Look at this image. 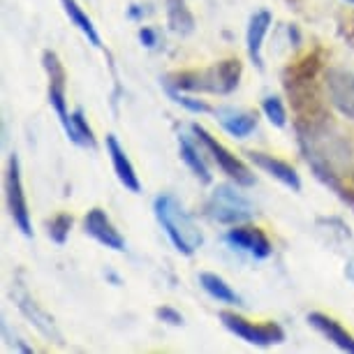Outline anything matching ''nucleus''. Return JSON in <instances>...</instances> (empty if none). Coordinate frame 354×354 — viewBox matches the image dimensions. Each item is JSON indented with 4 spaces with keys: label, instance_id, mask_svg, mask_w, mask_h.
Masks as SVG:
<instances>
[{
    "label": "nucleus",
    "instance_id": "obj_6",
    "mask_svg": "<svg viewBox=\"0 0 354 354\" xmlns=\"http://www.w3.org/2000/svg\"><path fill=\"white\" fill-rule=\"evenodd\" d=\"M220 319H223V324L234 333V336H239L250 345L271 347V345H278L285 340V331L273 322L255 324V322H248V319L241 315H236V313H227V310L220 313Z\"/></svg>",
    "mask_w": 354,
    "mask_h": 354
},
{
    "label": "nucleus",
    "instance_id": "obj_20",
    "mask_svg": "<svg viewBox=\"0 0 354 354\" xmlns=\"http://www.w3.org/2000/svg\"><path fill=\"white\" fill-rule=\"evenodd\" d=\"M167 19H169L171 30L178 35H188L195 30V17L188 10L185 0H167Z\"/></svg>",
    "mask_w": 354,
    "mask_h": 354
},
{
    "label": "nucleus",
    "instance_id": "obj_17",
    "mask_svg": "<svg viewBox=\"0 0 354 354\" xmlns=\"http://www.w3.org/2000/svg\"><path fill=\"white\" fill-rule=\"evenodd\" d=\"M17 299H19V308L24 310V315L28 317V319H32V322H35V326L44 333V336L53 338L56 343H63V340H61V333H58V331H56V326H53V319H51L49 315H46V313H42V310L37 308V304L32 301L28 294L21 292Z\"/></svg>",
    "mask_w": 354,
    "mask_h": 354
},
{
    "label": "nucleus",
    "instance_id": "obj_11",
    "mask_svg": "<svg viewBox=\"0 0 354 354\" xmlns=\"http://www.w3.org/2000/svg\"><path fill=\"white\" fill-rule=\"evenodd\" d=\"M106 153H109L113 171H116L123 188L139 195V192H142V183H139L137 169H135V165H132V160L128 158V153H125V149L118 144V139L113 135H106Z\"/></svg>",
    "mask_w": 354,
    "mask_h": 354
},
{
    "label": "nucleus",
    "instance_id": "obj_16",
    "mask_svg": "<svg viewBox=\"0 0 354 354\" xmlns=\"http://www.w3.org/2000/svg\"><path fill=\"white\" fill-rule=\"evenodd\" d=\"M199 285H202L204 292L216 299L218 304L241 306V297H239V294L232 290V285H227V280L220 278L218 273H202V276H199Z\"/></svg>",
    "mask_w": 354,
    "mask_h": 354
},
{
    "label": "nucleus",
    "instance_id": "obj_9",
    "mask_svg": "<svg viewBox=\"0 0 354 354\" xmlns=\"http://www.w3.org/2000/svg\"><path fill=\"white\" fill-rule=\"evenodd\" d=\"M326 91H329L331 104L354 121V72L331 68L326 72Z\"/></svg>",
    "mask_w": 354,
    "mask_h": 354
},
{
    "label": "nucleus",
    "instance_id": "obj_5",
    "mask_svg": "<svg viewBox=\"0 0 354 354\" xmlns=\"http://www.w3.org/2000/svg\"><path fill=\"white\" fill-rule=\"evenodd\" d=\"M5 197H8V209H10L12 220H15L17 230L21 232L24 236H32L30 211H28V204H26L21 165H19L17 153H12L10 162H8V174H5Z\"/></svg>",
    "mask_w": 354,
    "mask_h": 354
},
{
    "label": "nucleus",
    "instance_id": "obj_10",
    "mask_svg": "<svg viewBox=\"0 0 354 354\" xmlns=\"http://www.w3.org/2000/svg\"><path fill=\"white\" fill-rule=\"evenodd\" d=\"M84 232L88 234L91 239H95L100 245H104V248L116 250V252L125 250L123 234L118 232L116 227H113L109 216H106L102 209H91L88 213H86V218H84Z\"/></svg>",
    "mask_w": 354,
    "mask_h": 354
},
{
    "label": "nucleus",
    "instance_id": "obj_7",
    "mask_svg": "<svg viewBox=\"0 0 354 354\" xmlns=\"http://www.w3.org/2000/svg\"><path fill=\"white\" fill-rule=\"evenodd\" d=\"M42 63H44L46 75H49V104L53 106V111H56L63 130L68 132L72 123V113L68 111V100H65V70L53 51H44Z\"/></svg>",
    "mask_w": 354,
    "mask_h": 354
},
{
    "label": "nucleus",
    "instance_id": "obj_13",
    "mask_svg": "<svg viewBox=\"0 0 354 354\" xmlns=\"http://www.w3.org/2000/svg\"><path fill=\"white\" fill-rule=\"evenodd\" d=\"M271 12L269 10H259L255 15L250 17V24H248V32H245V46H248V56L250 61L257 65L259 70L264 68V58H262V44H264V37L266 32L271 28Z\"/></svg>",
    "mask_w": 354,
    "mask_h": 354
},
{
    "label": "nucleus",
    "instance_id": "obj_24",
    "mask_svg": "<svg viewBox=\"0 0 354 354\" xmlns=\"http://www.w3.org/2000/svg\"><path fill=\"white\" fill-rule=\"evenodd\" d=\"M169 91V95H171V100L176 104H181V106H185L188 111H192V113H209L211 111V106L206 104V102H202V100H195V97H188V95H181L176 88H167Z\"/></svg>",
    "mask_w": 354,
    "mask_h": 354
},
{
    "label": "nucleus",
    "instance_id": "obj_12",
    "mask_svg": "<svg viewBox=\"0 0 354 354\" xmlns=\"http://www.w3.org/2000/svg\"><path fill=\"white\" fill-rule=\"evenodd\" d=\"M250 156V162L259 167L262 171H266L269 176H273L276 181H280L285 185V188H290L294 192L301 190V178H299V174L294 167H290L287 162H283V160L273 158V156H266V153H248Z\"/></svg>",
    "mask_w": 354,
    "mask_h": 354
},
{
    "label": "nucleus",
    "instance_id": "obj_8",
    "mask_svg": "<svg viewBox=\"0 0 354 354\" xmlns=\"http://www.w3.org/2000/svg\"><path fill=\"white\" fill-rule=\"evenodd\" d=\"M225 241L230 243L232 248L248 252V255L255 259H266L273 252L266 234L250 225H234L232 230L225 234Z\"/></svg>",
    "mask_w": 354,
    "mask_h": 354
},
{
    "label": "nucleus",
    "instance_id": "obj_15",
    "mask_svg": "<svg viewBox=\"0 0 354 354\" xmlns=\"http://www.w3.org/2000/svg\"><path fill=\"white\" fill-rule=\"evenodd\" d=\"M308 324L313 326V329H317L319 333H322L326 340H331L338 350L354 354V336L347 329H343V326H340L333 317L324 315V313H310Z\"/></svg>",
    "mask_w": 354,
    "mask_h": 354
},
{
    "label": "nucleus",
    "instance_id": "obj_1",
    "mask_svg": "<svg viewBox=\"0 0 354 354\" xmlns=\"http://www.w3.org/2000/svg\"><path fill=\"white\" fill-rule=\"evenodd\" d=\"M153 211H156L160 227H162L165 234L169 236V241L174 243V248L181 252V255L190 257L202 248L204 234L176 197L158 195L156 202H153Z\"/></svg>",
    "mask_w": 354,
    "mask_h": 354
},
{
    "label": "nucleus",
    "instance_id": "obj_14",
    "mask_svg": "<svg viewBox=\"0 0 354 354\" xmlns=\"http://www.w3.org/2000/svg\"><path fill=\"white\" fill-rule=\"evenodd\" d=\"M216 116L225 132H230L232 137L245 139L250 137L257 128V116L243 109H234V106H220L216 109Z\"/></svg>",
    "mask_w": 354,
    "mask_h": 354
},
{
    "label": "nucleus",
    "instance_id": "obj_18",
    "mask_svg": "<svg viewBox=\"0 0 354 354\" xmlns=\"http://www.w3.org/2000/svg\"><path fill=\"white\" fill-rule=\"evenodd\" d=\"M61 5H63V10H65V15H68L70 21L75 24L86 37H88V42L95 46V49H102V37H100V32L95 30V26H93L88 15L79 8L77 0H61Z\"/></svg>",
    "mask_w": 354,
    "mask_h": 354
},
{
    "label": "nucleus",
    "instance_id": "obj_3",
    "mask_svg": "<svg viewBox=\"0 0 354 354\" xmlns=\"http://www.w3.org/2000/svg\"><path fill=\"white\" fill-rule=\"evenodd\" d=\"M206 216L220 225H243L255 216V206L248 197H243L234 185L220 183L213 188L209 202H206Z\"/></svg>",
    "mask_w": 354,
    "mask_h": 354
},
{
    "label": "nucleus",
    "instance_id": "obj_26",
    "mask_svg": "<svg viewBox=\"0 0 354 354\" xmlns=\"http://www.w3.org/2000/svg\"><path fill=\"white\" fill-rule=\"evenodd\" d=\"M139 39H142V44L149 46V49H153V46L158 44V35H156V30H153V28H142V30H139Z\"/></svg>",
    "mask_w": 354,
    "mask_h": 354
},
{
    "label": "nucleus",
    "instance_id": "obj_23",
    "mask_svg": "<svg viewBox=\"0 0 354 354\" xmlns=\"http://www.w3.org/2000/svg\"><path fill=\"white\" fill-rule=\"evenodd\" d=\"M72 223H75L72 216H68V213H58V216L49 223V239L51 241L58 243V245H63L65 241H68Z\"/></svg>",
    "mask_w": 354,
    "mask_h": 354
},
{
    "label": "nucleus",
    "instance_id": "obj_27",
    "mask_svg": "<svg viewBox=\"0 0 354 354\" xmlns=\"http://www.w3.org/2000/svg\"><path fill=\"white\" fill-rule=\"evenodd\" d=\"M347 3H352V5H354V0H347Z\"/></svg>",
    "mask_w": 354,
    "mask_h": 354
},
{
    "label": "nucleus",
    "instance_id": "obj_2",
    "mask_svg": "<svg viewBox=\"0 0 354 354\" xmlns=\"http://www.w3.org/2000/svg\"><path fill=\"white\" fill-rule=\"evenodd\" d=\"M239 77H241V63L223 61V63H218L216 68H209L204 72H183V75L171 77L174 82H167V88L230 95L239 86Z\"/></svg>",
    "mask_w": 354,
    "mask_h": 354
},
{
    "label": "nucleus",
    "instance_id": "obj_19",
    "mask_svg": "<svg viewBox=\"0 0 354 354\" xmlns=\"http://www.w3.org/2000/svg\"><path fill=\"white\" fill-rule=\"evenodd\" d=\"M178 151H181V160H183L185 165H188V169L195 174L199 181H202V183H211L209 167H206V162H204V158H202V153H199V149L190 142V137H185V135L178 137Z\"/></svg>",
    "mask_w": 354,
    "mask_h": 354
},
{
    "label": "nucleus",
    "instance_id": "obj_4",
    "mask_svg": "<svg viewBox=\"0 0 354 354\" xmlns=\"http://www.w3.org/2000/svg\"><path fill=\"white\" fill-rule=\"evenodd\" d=\"M192 135L199 139V144L211 153L213 160H216V165L232 178L234 183L241 185V188H252V185H255V174H252L236 156H232V153L227 151L209 130L202 128L199 123H192Z\"/></svg>",
    "mask_w": 354,
    "mask_h": 354
},
{
    "label": "nucleus",
    "instance_id": "obj_22",
    "mask_svg": "<svg viewBox=\"0 0 354 354\" xmlns=\"http://www.w3.org/2000/svg\"><path fill=\"white\" fill-rule=\"evenodd\" d=\"M262 111H264V116L269 118V123L276 125V128H285L287 125V111H285V104L280 97H273V95L264 97Z\"/></svg>",
    "mask_w": 354,
    "mask_h": 354
},
{
    "label": "nucleus",
    "instance_id": "obj_25",
    "mask_svg": "<svg viewBox=\"0 0 354 354\" xmlns=\"http://www.w3.org/2000/svg\"><path fill=\"white\" fill-rule=\"evenodd\" d=\"M156 315H158V319H162V322L171 324V326H181L183 324V315L178 310L169 308V306H162V308H158Z\"/></svg>",
    "mask_w": 354,
    "mask_h": 354
},
{
    "label": "nucleus",
    "instance_id": "obj_21",
    "mask_svg": "<svg viewBox=\"0 0 354 354\" xmlns=\"http://www.w3.org/2000/svg\"><path fill=\"white\" fill-rule=\"evenodd\" d=\"M70 137V142H75L77 146H86V149H95V137H93V130L88 121H86L84 111L82 109H75L72 111V123H70V130L65 132Z\"/></svg>",
    "mask_w": 354,
    "mask_h": 354
}]
</instances>
